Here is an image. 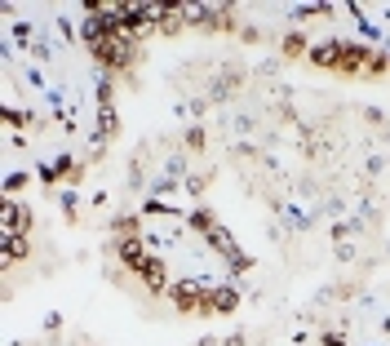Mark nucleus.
Instances as JSON below:
<instances>
[{"mask_svg": "<svg viewBox=\"0 0 390 346\" xmlns=\"http://www.w3.org/2000/svg\"><path fill=\"white\" fill-rule=\"evenodd\" d=\"M205 279H178L173 289H168V298H173V306L182 311V316H205Z\"/></svg>", "mask_w": 390, "mask_h": 346, "instance_id": "obj_1", "label": "nucleus"}, {"mask_svg": "<svg viewBox=\"0 0 390 346\" xmlns=\"http://www.w3.org/2000/svg\"><path fill=\"white\" fill-rule=\"evenodd\" d=\"M368 62H372V49H368V45L342 40V62H337V76H346V80H364Z\"/></svg>", "mask_w": 390, "mask_h": 346, "instance_id": "obj_2", "label": "nucleus"}, {"mask_svg": "<svg viewBox=\"0 0 390 346\" xmlns=\"http://www.w3.org/2000/svg\"><path fill=\"white\" fill-rule=\"evenodd\" d=\"M240 311V293L231 284H209L205 289V316H235Z\"/></svg>", "mask_w": 390, "mask_h": 346, "instance_id": "obj_3", "label": "nucleus"}, {"mask_svg": "<svg viewBox=\"0 0 390 346\" xmlns=\"http://www.w3.org/2000/svg\"><path fill=\"white\" fill-rule=\"evenodd\" d=\"M0 226H5V236H27L31 231V204L5 200V209H0Z\"/></svg>", "mask_w": 390, "mask_h": 346, "instance_id": "obj_4", "label": "nucleus"}, {"mask_svg": "<svg viewBox=\"0 0 390 346\" xmlns=\"http://www.w3.org/2000/svg\"><path fill=\"white\" fill-rule=\"evenodd\" d=\"M115 253H120L125 271H133V275H138V271H142V262L151 258V253H147V236H133V240H115Z\"/></svg>", "mask_w": 390, "mask_h": 346, "instance_id": "obj_5", "label": "nucleus"}, {"mask_svg": "<svg viewBox=\"0 0 390 346\" xmlns=\"http://www.w3.org/2000/svg\"><path fill=\"white\" fill-rule=\"evenodd\" d=\"M306 62H311V67H324V71H337V62H342V40H324V45H311Z\"/></svg>", "mask_w": 390, "mask_h": 346, "instance_id": "obj_6", "label": "nucleus"}, {"mask_svg": "<svg viewBox=\"0 0 390 346\" xmlns=\"http://www.w3.org/2000/svg\"><path fill=\"white\" fill-rule=\"evenodd\" d=\"M138 279L147 284V293H164L168 289V271H164V262L151 253L147 262H142V271H138Z\"/></svg>", "mask_w": 390, "mask_h": 346, "instance_id": "obj_7", "label": "nucleus"}, {"mask_svg": "<svg viewBox=\"0 0 390 346\" xmlns=\"http://www.w3.org/2000/svg\"><path fill=\"white\" fill-rule=\"evenodd\" d=\"M186 226H191L195 231V236H213V231H217V213L209 209V204H200V209H191V213H186Z\"/></svg>", "mask_w": 390, "mask_h": 346, "instance_id": "obj_8", "label": "nucleus"}, {"mask_svg": "<svg viewBox=\"0 0 390 346\" xmlns=\"http://www.w3.org/2000/svg\"><path fill=\"white\" fill-rule=\"evenodd\" d=\"M27 253H31L27 236H5V240H0V262H5V271L13 267V262H23Z\"/></svg>", "mask_w": 390, "mask_h": 346, "instance_id": "obj_9", "label": "nucleus"}, {"mask_svg": "<svg viewBox=\"0 0 390 346\" xmlns=\"http://www.w3.org/2000/svg\"><path fill=\"white\" fill-rule=\"evenodd\" d=\"M280 49H284V58H288V62L306 58V54H311V45H306V31H302V27H288V31H284V45H280Z\"/></svg>", "mask_w": 390, "mask_h": 346, "instance_id": "obj_10", "label": "nucleus"}, {"mask_svg": "<svg viewBox=\"0 0 390 346\" xmlns=\"http://www.w3.org/2000/svg\"><path fill=\"white\" fill-rule=\"evenodd\" d=\"M115 138H120V115H115V111H98V142H115Z\"/></svg>", "mask_w": 390, "mask_h": 346, "instance_id": "obj_11", "label": "nucleus"}, {"mask_svg": "<svg viewBox=\"0 0 390 346\" xmlns=\"http://www.w3.org/2000/svg\"><path fill=\"white\" fill-rule=\"evenodd\" d=\"M209 249H213V253H222L226 262H235V258H244V253H240V249H235V244H231V236H226L222 226H217L213 236H209Z\"/></svg>", "mask_w": 390, "mask_h": 346, "instance_id": "obj_12", "label": "nucleus"}, {"mask_svg": "<svg viewBox=\"0 0 390 346\" xmlns=\"http://www.w3.org/2000/svg\"><path fill=\"white\" fill-rule=\"evenodd\" d=\"M111 231H115L120 240H133V236H142V218H138V213H125V218L111 222Z\"/></svg>", "mask_w": 390, "mask_h": 346, "instance_id": "obj_13", "label": "nucleus"}, {"mask_svg": "<svg viewBox=\"0 0 390 346\" xmlns=\"http://www.w3.org/2000/svg\"><path fill=\"white\" fill-rule=\"evenodd\" d=\"M390 71V54H377V49H372V62H368V71H364V80H382Z\"/></svg>", "mask_w": 390, "mask_h": 346, "instance_id": "obj_14", "label": "nucleus"}, {"mask_svg": "<svg viewBox=\"0 0 390 346\" xmlns=\"http://www.w3.org/2000/svg\"><path fill=\"white\" fill-rule=\"evenodd\" d=\"M182 142H186V151H205V142H209V138H205V129H186V138H182Z\"/></svg>", "mask_w": 390, "mask_h": 346, "instance_id": "obj_15", "label": "nucleus"}, {"mask_svg": "<svg viewBox=\"0 0 390 346\" xmlns=\"http://www.w3.org/2000/svg\"><path fill=\"white\" fill-rule=\"evenodd\" d=\"M5 125H13V129H27V125H31V115H27V111H13V107H9V111H5Z\"/></svg>", "mask_w": 390, "mask_h": 346, "instance_id": "obj_16", "label": "nucleus"}, {"mask_svg": "<svg viewBox=\"0 0 390 346\" xmlns=\"http://www.w3.org/2000/svg\"><path fill=\"white\" fill-rule=\"evenodd\" d=\"M23 187H27V173H9V178H5V191H9V195H18Z\"/></svg>", "mask_w": 390, "mask_h": 346, "instance_id": "obj_17", "label": "nucleus"}, {"mask_svg": "<svg viewBox=\"0 0 390 346\" xmlns=\"http://www.w3.org/2000/svg\"><path fill=\"white\" fill-rule=\"evenodd\" d=\"M62 183H67V187H80V183H84V164H76V169H71V173H67V178H62Z\"/></svg>", "mask_w": 390, "mask_h": 346, "instance_id": "obj_18", "label": "nucleus"}, {"mask_svg": "<svg viewBox=\"0 0 390 346\" xmlns=\"http://www.w3.org/2000/svg\"><path fill=\"white\" fill-rule=\"evenodd\" d=\"M240 36H244V45H258V40H262V27H244Z\"/></svg>", "mask_w": 390, "mask_h": 346, "instance_id": "obj_19", "label": "nucleus"}, {"mask_svg": "<svg viewBox=\"0 0 390 346\" xmlns=\"http://www.w3.org/2000/svg\"><path fill=\"white\" fill-rule=\"evenodd\" d=\"M364 120H368V125H386V115H382L377 107H364Z\"/></svg>", "mask_w": 390, "mask_h": 346, "instance_id": "obj_20", "label": "nucleus"}, {"mask_svg": "<svg viewBox=\"0 0 390 346\" xmlns=\"http://www.w3.org/2000/svg\"><path fill=\"white\" fill-rule=\"evenodd\" d=\"M319 346H346V342L337 338V333H319Z\"/></svg>", "mask_w": 390, "mask_h": 346, "instance_id": "obj_21", "label": "nucleus"}, {"mask_svg": "<svg viewBox=\"0 0 390 346\" xmlns=\"http://www.w3.org/2000/svg\"><path fill=\"white\" fill-rule=\"evenodd\" d=\"M222 346H244V333H231V338H226Z\"/></svg>", "mask_w": 390, "mask_h": 346, "instance_id": "obj_22", "label": "nucleus"}]
</instances>
